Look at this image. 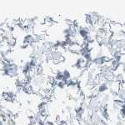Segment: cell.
<instances>
[{
	"label": "cell",
	"mask_w": 125,
	"mask_h": 125,
	"mask_svg": "<svg viewBox=\"0 0 125 125\" xmlns=\"http://www.w3.org/2000/svg\"><path fill=\"white\" fill-rule=\"evenodd\" d=\"M20 65L16 63H8L0 62V74L2 77L9 78H17L20 76Z\"/></svg>",
	"instance_id": "cell-1"
},
{
	"label": "cell",
	"mask_w": 125,
	"mask_h": 125,
	"mask_svg": "<svg viewBox=\"0 0 125 125\" xmlns=\"http://www.w3.org/2000/svg\"><path fill=\"white\" fill-rule=\"evenodd\" d=\"M22 43L24 44H27V45H32V44H35L34 42V35L33 33H26L23 35V41Z\"/></svg>",
	"instance_id": "cell-2"
},
{
	"label": "cell",
	"mask_w": 125,
	"mask_h": 125,
	"mask_svg": "<svg viewBox=\"0 0 125 125\" xmlns=\"http://www.w3.org/2000/svg\"><path fill=\"white\" fill-rule=\"evenodd\" d=\"M8 44H9V46L10 48H12V49H13L16 46H17V44H18V39H17V38H13L11 40H9V42L7 43Z\"/></svg>",
	"instance_id": "cell-3"
},
{
	"label": "cell",
	"mask_w": 125,
	"mask_h": 125,
	"mask_svg": "<svg viewBox=\"0 0 125 125\" xmlns=\"http://www.w3.org/2000/svg\"><path fill=\"white\" fill-rule=\"evenodd\" d=\"M55 87L57 88H58L59 90H63L66 88V85H65V83L64 82H57L55 84Z\"/></svg>",
	"instance_id": "cell-4"
},
{
	"label": "cell",
	"mask_w": 125,
	"mask_h": 125,
	"mask_svg": "<svg viewBox=\"0 0 125 125\" xmlns=\"http://www.w3.org/2000/svg\"><path fill=\"white\" fill-rule=\"evenodd\" d=\"M19 48L20 50H27V49H29V46L27 45V44H24V43H22L19 46Z\"/></svg>",
	"instance_id": "cell-5"
},
{
	"label": "cell",
	"mask_w": 125,
	"mask_h": 125,
	"mask_svg": "<svg viewBox=\"0 0 125 125\" xmlns=\"http://www.w3.org/2000/svg\"><path fill=\"white\" fill-rule=\"evenodd\" d=\"M33 125H46V123L44 121H39V122L35 123Z\"/></svg>",
	"instance_id": "cell-6"
}]
</instances>
